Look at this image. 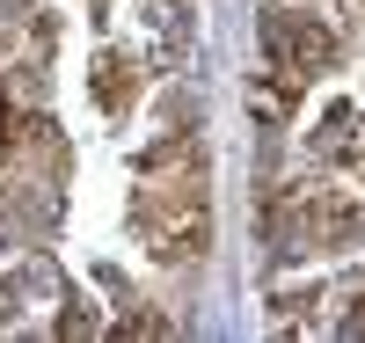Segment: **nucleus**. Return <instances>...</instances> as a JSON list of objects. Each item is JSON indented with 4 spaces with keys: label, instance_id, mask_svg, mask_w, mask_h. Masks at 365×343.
I'll list each match as a JSON object with an SVG mask.
<instances>
[{
    "label": "nucleus",
    "instance_id": "nucleus-1",
    "mask_svg": "<svg viewBox=\"0 0 365 343\" xmlns=\"http://www.w3.org/2000/svg\"><path fill=\"white\" fill-rule=\"evenodd\" d=\"M270 51L285 58V73H307V66H322V58L336 51V44H329V29H314V22H292V15H278V22H270Z\"/></svg>",
    "mask_w": 365,
    "mask_h": 343
},
{
    "label": "nucleus",
    "instance_id": "nucleus-2",
    "mask_svg": "<svg viewBox=\"0 0 365 343\" xmlns=\"http://www.w3.org/2000/svg\"><path fill=\"white\" fill-rule=\"evenodd\" d=\"M103 103H125V58H110V66H103Z\"/></svg>",
    "mask_w": 365,
    "mask_h": 343
}]
</instances>
